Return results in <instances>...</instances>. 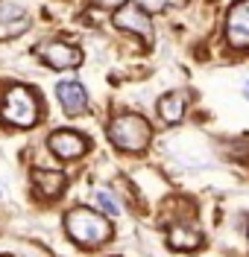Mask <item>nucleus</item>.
Wrapping results in <instances>:
<instances>
[{"label":"nucleus","mask_w":249,"mask_h":257,"mask_svg":"<svg viewBox=\"0 0 249 257\" xmlns=\"http://www.w3.org/2000/svg\"><path fill=\"white\" fill-rule=\"evenodd\" d=\"M65 231L67 237L82 245V248H97L112 237V222L106 213H97L91 208H73L65 216Z\"/></svg>","instance_id":"obj_1"},{"label":"nucleus","mask_w":249,"mask_h":257,"mask_svg":"<svg viewBox=\"0 0 249 257\" xmlns=\"http://www.w3.org/2000/svg\"><path fill=\"white\" fill-rule=\"evenodd\" d=\"M41 117V99L27 85H9L0 96V120L15 128H33Z\"/></svg>","instance_id":"obj_2"},{"label":"nucleus","mask_w":249,"mask_h":257,"mask_svg":"<svg viewBox=\"0 0 249 257\" xmlns=\"http://www.w3.org/2000/svg\"><path fill=\"white\" fill-rule=\"evenodd\" d=\"M106 135L120 152H144L149 146V138H152V126H149L147 117L126 111L109 120Z\"/></svg>","instance_id":"obj_3"},{"label":"nucleus","mask_w":249,"mask_h":257,"mask_svg":"<svg viewBox=\"0 0 249 257\" xmlns=\"http://www.w3.org/2000/svg\"><path fill=\"white\" fill-rule=\"evenodd\" d=\"M223 38L232 50H249V0H234L229 6Z\"/></svg>","instance_id":"obj_4"},{"label":"nucleus","mask_w":249,"mask_h":257,"mask_svg":"<svg viewBox=\"0 0 249 257\" xmlns=\"http://www.w3.org/2000/svg\"><path fill=\"white\" fill-rule=\"evenodd\" d=\"M35 56L53 70H73L82 64V50L76 44H67V41H44L35 50Z\"/></svg>","instance_id":"obj_5"},{"label":"nucleus","mask_w":249,"mask_h":257,"mask_svg":"<svg viewBox=\"0 0 249 257\" xmlns=\"http://www.w3.org/2000/svg\"><path fill=\"white\" fill-rule=\"evenodd\" d=\"M47 146L59 161H76L85 155L88 141H85L79 132H73V128H56L47 138Z\"/></svg>","instance_id":"obj_6"},{"label":"nucleus","mask_w":249,"mask_h":257,"mask_svg":"<svg viewBox=\"0 0 249 257\" xmlns=\"http://www.w3.org/2000/svg\"><path fill=\"white\" fill-rule=\"evenodd\" d=\"M115 27L123 32H135L141 38L152 35V24H149V12H144L138 3H126L115 12Z\"/></svg>","instance_id":"obj_7"},{"label":"nucleus","mask_w":249,"mask_h":257,"mask_svg":"<svg viewBox=\"0 0 249 257\" xmlns=\"http://www.w3.org/2000/svg\"><path fill=\"white\" fill-rule=\"evenodd\" d=\"M56 99L65 114H82L88 108V91L76 79H62L56 85Z\"/></svg>","instance_id":"obj_8"},{"label":"nucleus","mask_w":249,"mask_h":257,"mask_svg":"<svg viewBox=\"0 0 249 257\" xmlns=\"http://www.w3.org/2000/svg\"><path fill=\"white\" fill-rule=\"evenodd\" d=\"M33 184L41 199H59L67 187V178L59 170H33Z\"/></svg>","instance_id":"obj_9"},{"label":"nucleus","mask_w":249,"mask_h":257,"mask_svg":"<svg viewBox=\"0 0 249 257\" xmlns=\"http://www.w3.org/2000/svg\"><path fill=\"white\" fill-rule=\"evenodd\" d=\"M158 117H161V123L167 126H173V123H179L185 117V108H188V96L182 91H167L161 99H158Z\"/></svg>","instance_id":"obj_10"},{"label":"nucleus","mask_w":249,"mask_h":257,"mask_svg":"<svg viewBox=\"0 0 249 257\" xmlns=\"http://www.w3.org/2000/svg\"><path fill=\"white\" fill-rule=\"evenodd\" d=\"M167 242H170V248H179V251H197L199 245H202V234H199L197 228L179 222V225L170 228Z\"/></svg>","instance_id":"obj_11"},{"label":"nucleus","mask_w":249,"mask_h":257,"mask_svg":"<svg viewBox=\"0 0 249 257\" xmlns=\"http://www.w3.org/2000/svg\"><path fill=\"white\" fill-rule=\"evenodd\" d=\"M94 202H97V208L103 210L106 216H120V213H123L120 202H117V196L112 190H106V187H100V190L94 193Z\"/></svg>","instance_id":"obj_12"},{"label":"nucleus","mask_w":249,"mask_h":257,"mask_svg":"<svg viewBox=\"0 0 249 257\" xmlns=\"http://www.w3.org/2000/svg\"><path fill=\"white\" fill-rule=\"evenodd\" d=\"M144 12H149V15H155V12H164V9H170L173 3H179V0H135Z\"/></svg>","instance_id":"obj_13"},{"label":"nucleus","mask_w":249,"mask_h":257,"mask_svg":"<svg viewBox=\"0 0 249 257\" xmlns=\"http://www.w3.org/2000/svg\"><path fill=\"white\" fill-rule=\"evenodd\" d=\"M15 18H24V9L15 3H0V24H15Z\"/></svg>","instance_id":"obj_14"},{"label":"nucleus","mask_w":249,"mask_h":257,"mask_svg":"<svg viewBox=\"0 0 249 257\" xmlns=\"http://www.w3.org/2000/svg\"><path fill=\"white\" fill-rule=\"evenodd\" d=\"M94 3H97L100 9H112V12H117V9H120V6H126L129 0H94Z\"/></svg>","instance_id":"obj_15"},{"label":"nucleus","mask_w":249,"mask_h":257,"mask_svg":"<svg viewBox=\"0 0 249 257\" xmlns=\"http://www.w3.org/2000/svg\"><path fill=\"white\" fill-rule=\"evenodd\" d=\"M243 94H246V99H249V82H246V85H243Z\"/></svg>","instance_id":"obj_16"}]
</instances>
